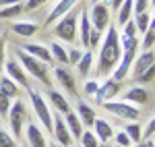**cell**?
<instances>
[{
    "label": "cell",
    "instance_id": "8992f818",
    "mask_svg": "<svg viewBox=\"0 0 155 147\" xmlns=\"http://www.w3.org/2000/svg\"><path fill=\"white\" fill-rule=\"evenodd\" d=\"M6 118H8V124H11V131L15 133V139H19L23 135V126H25V120H27V110H25V104L21 99L12 102Z\"/></svg>",
    "mask_w": 155,
    "mask_h": 147
},
{
    "label": "cell",
    "instance_id": "836d02e7",
    "mask_svg": "<svg viewBox=\"0 0 155 147\" xmlns=\"http://www.w3.org/2000/svg\"><path fill=\"white\" fill-rule=\"evenodd\" d=\"M153 42H155V29H153V23L147 27L145 31V37H143V48L145 50H151L153 48Z\"/></svg>",
    "mask_w": 155,
    "mask_h": 147
},
{
    "label": "cell",
    "instance_id": "277c9868",
    "mask_svg": "<svg viewBox=\"0 0 155 147\" xmlns=\"http://www.w3.org/2000/svg\"><path fill=\"white\" fill-rule=\"evenodd\" d=\"M104 108H106L110 114L118 116L122 120H128V122H134L139 116H141V110L132 104H126V102H118V99H110V102H104Z\"/></svg>",
    "mask_w": 155,
    "mask_h": 147
},
{
    "label": "cell",
    "instance_id": "7c38bea8",
    "mask_svg": "<svg viewBox=\"0 0 155 147\" xmlns=\"http://www.w3.org/2000/svg\"><path fill=\"white\" fill-rule=\"evenodd\" d=\"M149 99H151V93H149L145 87H130V89L124 93V99H122V102L132 104V106H145Z\"/></svg>",
    "mask_w": 155,
    "mask_h": 147
},
{
    "label": "cell",
    "instance_id": "7bdbcfd3",
    "mask_svg": "<svg viewBox=\"0 0 155 147\" xmlns=\"http://www.w3.org/2000/svg\"><path fill=\"white\" fill-rule=\"evenodd\" d=\"M19 0H0V8H4V6H11V4H17Z\"/></svg>",
    "mask_w": 155,
    "mask_h": 147
},
{
    "label": "cell",
    "instance_id": "9a60e30c",
    "mask_svg": "<svg viewBox=\"0 0 155 147\" xmlns=\"http://www.w3.org/2000/svg\"><path fill=\"white\" fill-rule=\"evenodd\" d=\"M54 75H56V81H58V83L64 87L71 95H74V93H77V81H74V77H72V73L68 71V68L58 66V68L54 71Z\"/></svg>",
    "mask_w": 155,
    "mask_h": 147
},
{
    "label": "cell",
    "instance_id": "bcb514c9",
    "mask_svg": "<svg viewBox=\"0 0 155 147\" xmlns=\"http://www.w3.org/2000/svg\"><path fill=\"white\" fill-rule=\"evenodd\" d=\"M2 62H4V50H2V42H0V68H2Z\"/></svg>",
    "mask_w": 155,
    "mask_h": 147
},
{
    "label": "cell",
    "instance_id": "f546056e",
    "mask_svg": "<svg viewBox=\"0 0 155 147\" xmlns=\"http://www.w3.org/2000/svg\"><path fill=\"white\" fill-rule=\"evenodd\" d=\"M21 12H23V4H21V2H17V4H11V6L0 8V19H12V17L21 15Z\"/></svg>",
    "mask_w": 155,
    "mask_h": 147
},
{
    "label": "cell",
    "instance_id": "ac0fdd59",
    "mask_svg": "<svg viewBox=\"0 0 155 147\" xmlns=\"http://www.w3.org/2000/svg\"><path fill=\"white\" fill-rule=\"evenodd\" d=\"M74 114H77V118L81 120L83 126H93V122H95V118H97L95 110H93L91 106H87L85 102H79V104H77V112H74Z\"/></svg>",
    "mask_w": 155,
    "mask_h": 147
},
{
    "label": "cell",
    "instance_id": "6da1fadb",
    "mask_svg": "<svg viewBox=\"0 0 155 147\" xmlns=\"http://www.w3.org/2000/svg\"><path fill=\"white\" fill-rule=\"evenodd\" d=\"M122 58V48H120V35L116 27H110L106 31V35L101 39V46H99V60H97V75L99 77H106L110 75L118 60Z\"/></svg>",
    "mask_w": 155,
    "mask_h": 147
},
{
    "label": "cell",
    "instance_id": "8fae6325",
    "mask_svg": "<svg viewBox=\"0 0 155 147\" xmlns=\"http://www.w3.org/2000/svg\"><path fill=\"white\" fill-rule=\"evenodd\" d=\"M25 139H27L29 147H48V141H46L44 131L35 122H29L25 126Z\"/></svg>",
    "mask_w": 155,
    "mask_h": 147
},
{
    "label": "cell",
    "instance_id": "ba28073f",
    "mask_svg": "<svg viewBox=\"0 0 155 147\" xmlns=\"http://www.w3.org/2000/svg\"><path fill=\"white\" fill-rule=\"evenodd\" d=\"M4 71H6V77H8L11 81H15L19 87L31 89V85H29V77H27V73H25V68L19 64V60H15V58L6 60L4 62Z\"/></svg>",
    "mask_w": 155,
    "mask_h": 147
},
{
    "label": "cell",
    "instance_id": "2e32d148",
    "mask_svg": "<svg viewBox=\"0 0 155 147\" xmlns=\"http://www.w3.org/2000/svg\"><path fill=\"white\" fill-rule=\"evenodd\" d=\"M153 58H155V56H153V50H145L137 60H132V64H134L132 75H134V77H139V75L145 73L147 68H151V66H153Z\"/></svg>",
    "mask_w": 155,
    "mask_h": 147
},
{
    "label": "cell",
    "instance_id": "7dc6e473",
    "mask_svg": "<svg viewBox=\"0 0 155 147\" xmlns=\"http://www.w3.org/2000/svg\"><path fill=\"white\" fill-rule=\"evenodd\" d=\"M50 147H60V145L58 143H50Z\"/></svg>",
    "mask_w": 155,
    "mask_h": 147
},
{
    "label": "cell",
    "instance_id": "8d00e7d4",
    "mask_svg": "<svg viewBox=\"0 0 155 147\" xmlns=\"http://www.w3.org/2000/svg\"><path fill=\"white\" fill-rule=\"evenodd\" d=\"M99 42H101V33L95 31V29H91V33H89V50H93L99 46Z\"/></svg>",
    "mask_w": 155,
    "mask_h": 147
},
{
    "label": "cell",
    "instance_id": "83f0119b",
    "mask_svg": "<svg viewBox=\"0 0 155 147\" xmlns=\"http://www.w3.org/2000/svg\"><path fill=\"white\" fill-rule=\"evenodd\" d=\"M79 141H81V145L79 147H99V139L93 135V131H83L81 137H79Z\"/></svg>",
    "mask_w": 155,
    "mask_h": 147
},
{
    "label": "cell",
    "instance_id": "b9f144b4",
    "mask_svg": "<svg viewBox=\"0 0 155 147\" xmlns=\"http://www.w3.org/2000/svg\"><path fill=\"white\" fill-rule=\"evenodd\" d=\"M48 0H27V4H25L23 8L25 11H35V8H39L41 4H46Z\"/></svg>",
    "mask_w": 155,
    "mask_h": 147
},
{
    "label": "cell",
    "instance_id": "30bf717a",
    "mask_svg": "<svg viewBox=\"0 0 155 147\" xmlns=\"http://www.w3.org/2000/svg\"><path fill=\"white\" fill-rule=\"evenodd\" d=\"M52 133H54L56 143H58L60 147H71L72 137H71V133H68V129H66V124H64L62 114H56V116L52 118Z\"/></svg>",
    "mask_w": 155,
    "mask_h": 147
},
{
    "label": "cell",
    "instance_id": "ab89813d",
    "mask_svg": "<svg viewBox=\"0 0 155 147\" xmlns=\"http://www.w3.org/2000/svg\"><path fill=\"white\" fill-rule=\"evenodd\" d=\"M122 27H124V35H122V37H137V27H134V21H128V23H124Z\"/></svg>",
    "mask_w": 155,
    "mask_h": 147
},
{
    "label": "cell",
    "instance_id": "e575fe53",
    "mask_svg": "<svg viewBox=\"0 0 155 147\" xmlns=\"http://www.w3.org/2000/svg\"><path fill=\"white\" fill-rule=\"evenodd\" d=\"M149 4H151V0H132V12H145L149 8Z\"/></svg>",
    "mask_w": 155,
    "mask_h": 147
},
{
    "label": "cell",
    "instance_id": "d4e9b609",
    "mask_svg": "<svg viewBox=\"0 0 155 147\" xmlns=\"http://www.w3.org/2000/svg\"><path fill=\"white\" fill-rule=\"evenodd\" d=\"M130 15H132V0H124V2L120 4V8H118L116 21H118L120 25L128 23V21H130Z\"/></svg>",
    "mask_w": 155,
    "mask_h": 147
},
{
    "label": "cell",
    "instance_id": "f35d334b",
    "mask_svg": "<svg viewBox=\"0 0 155 147\" xmlns=\"http://www.w3.org/2000/svg\"><path fill=\"white\" fill-rule=\"evenodd\" d=\"M66 50H68V64H77L83 52H81L79 48H66Z\"/></svg>",
    "mask_w": 155,
    "mask_h": 147
},
{
    "label": "cell",
    "instance_id": "4fadbf2b",
    "mask_svg": "<svg viewBox=\"0 0 155 147\" xmlns=\"http://www.w3.org/2000/svg\"><path fill=\"white\" fill-rule=\"evenodd\" d=\"M23 52H27L29 56H33L37 60L41 62H52V54H50V48H46L44 44H35V42H29V44H25L21 46Z\"/></svg>",
    "mask_w": 155,
    "mask_h": 147
},
{
    "label": "cell",
    "instance_id": "5bb4252c",
    "mask_svg": "<svg viewBox=\"0 0 155 147\" xmlns=\"http://www.w3.org/2000/svg\"><path fill=\"white\" fill-rule=\"evenodd\" d=\"M134 54L137 52H122V58L118 60V64H116V68L112 71L114 73V81H122L126 75H128V71H130V64H132V60H134Z\"/></svg>",
    "mask_w": 155,
    "mask_h": 147
},
{
    "label": "cell",
    "instance_id": "7a4b0ae2",
    "mask_svg": "<svg viewBox=\"0 0 155 147\" xmlns=\"http://www.w3.org/2000/svg\"><path fill=\"white\" fill-rule=\"evenodd\" d=\"M77 27H79V12H66L64 17H60L56 25H54V35L62 39V42H66V44H72V42H77Z\"/></svg>",
    "mask_w": 155,
    "mask_h": 147
},
{
    "label": "cell",
    "instance_id": "d6a6232c",
    "mask_svg": "<svg viewBox=\"0 0 155 147\" xmlns=\"http://www.w3.org/2000/svg\"><path fill=\"white\" fill-rule=\"evenodd\" d=\"M0 147H19L17 141L12 139V135L8 131H4L2 126H0Z\"/></svg>",
    "mask_w": 155,
    "mask_h": 147
},
{
    "label": "cell",
    "instance_id": "cb8c5ba5",
    "mask_svg": "<svg viewBox=\"0 0 155 147\" xmlns=\"http://www.w3.org/2000/svg\"><path fill=\"white\" fill-rule=\"evenodd\" d=\"M12 31L21 37H31L37 31V23H29V21H23V23H12Z\"/></svg>",
    "mask_w": 155,
    "mask_h": 147
},
{
    "label": "cell",
    "instance_id": "3957f363",
    "mask_svg": "<svg viewBox=\"0 0 155 147\" xmlns=\"http://www.w3.org/2000/svg\"><path fill=\"white\" fill-rule=\"evenodd\" d=\"M17 58H19V64L25 68V73L31 75V77H35L37 81H41L44 85H48L50 83V75H48V64L41 60H37L33 56H29L27 52L23 50H19L17 52Z\"/></svg>",
    "mask_w": 155,
    "mask_h": 147
},
{
    "label": "cell",
    "instance_id": "60d3db41",
    "mask_svg": "<svg viewBox=\"0 0 155 147\" xmlns=\"http://www.w3.org/2000/svg\"><path fill=\"white\" fill-rule=\"evenodd\" d=\"M97 87H99V83H97V81H87V83H85V95H89V98H93V93H95L97 91Z\"/></svg>",
    "mask_w": 155,
    "mask_h": 147
},
{
    "label": "cell",
    "instance_id": "681fc988",
    "mask_svg": "<svg viewBox=\"0 0 155 147\" xmlns=\"http://www.w3.org/2000/svg\"><path fill=\"white\" fill-rule=\"evenodd\" d=\"M93 2H101V0H93Z\"/></svg>",
    "mask_w": 155,
    "mask_h": 147
},
{
    "label": "cell",
    "instance_id": "1f68e13d",
    "mask_svg": "<svg viewBox=\"0 0 155 147\" xmlns=\"http://www.w3.org/2000/svg\"><path fill=\"white\" fill-rule=\"evenodd\" d=\"M120 48H122V52H137L139 39L137 37H120Z\"/></svg>",
    "mask_w": 155,
    "mask_h": 147
},
{
    "label": "cell",
    "instance_id": "52a82bcc",
    "mask_svg": "<svg viewBox=\"0 0 155 147\" xmlns=\"http://www.w3.org/2000/svg\"><path fill=\"white\" fill-rule=\"evenodd\" d=\"M29 98H31V106H33V112L37 114L39 122L44 124L48 131H52V112L48 108V102L44 99L41 93H37L33 89H29Z\"/></svg>",
    "mask_w": 155,
    "mask_h": 147
},
{
    "label": "cell",
    "instance_id": "f1b7e54d",
    "mask_svg": "<svg viewBox=\"0 0 155 147\" xmlns=\"http://www.w3.org/2000/svg\"><path fill=\"white\" fill-rule=\"evenodd\" d=\"M124 133L128 135L130 143H141V133H143V129H141L137 122H128L126 129H124Z\"/></svg>",
    "mask_w": 155,
    "mask_h": 147
},
{
    "label": "cell",
    "instance_id": "74e56055",
    "mask_svg": "<svg viewBox=\"0 0 155 147\" xmlns=\"http://www.w3.org/2000/svg\"><path fill=\"white\" fill-rule=\"evenodd\" d=\"M116 145H120V147H130V139H128V135H126L124 131L116 133Z\"/></svg>",
    "mask_w": 155,
    "mask_h": 147
},
{
    "label": "cell",
    "instance_id": "4316f807",
    "mask_svg": "<svg viewBox=\"0 0 155 147\" xmlns=\"http://www.w3.org/2000/svg\"><path fill=\"white\" fill-rule=\"evenodd\" d=\"M0 89H2L4 93H8L11 98H17V95H19V85H17L15 81H11L8 77H0Z\"/></svg>",
    "mask_w": 155,
    "mask_h": 147
},
{
    "label": "cell",
    "instance_id": "4dcf8cb0",
    "mask_svg": "<svg viewBox=\"0 0 155 147\" xmlns=\"http://www.w3.org/2000/svg\"><path fill=\"white\" fill-rule=\"evenodd\" d=\"M11 106H12V98L0 89V116H2V118H6V114H8V110H11Z\"/></svg>",
    "mask_w": 155,
    "mask_h": 147
},
{
    "label": "cell",
    "instance_id": "603a6c76",
    "mask_svg": "<svg viewBox=\"0 0 155 147\" xmlns=\"http://www.w3.org/2000/svg\"><path fill=\"white\" fill-rule=\"evenodd\" d=\"M50 54H52V60H56L58 64H68V50L64 48L60 42H52L50 44Z\"/></svg>",
    "mask_w": 155,
    "mask_h": 147
},
{
    "label": "cell",
    "instance_id": "e0dca14e",
    "mask_svg": "<svg viewBox=\"0 0 155 147\" xmlns=\"http://www.w3.org/2000/svg\"><path fill=\"white\" fill-rule=\"evenodd\" d=\"M77 2H79V0H60L58 4L52 8V12H50V17H48V21H46V23H48V25L56 23L60 17H64L66 12H71V8L77 4Z\"/></svg>",
    "mask_w": 155,
    "mask_h": 147
},
{
    "label": "cell",
    "instance_id": "7402d4cb",
    "mask_svg": "<svg viewBox=\"0 0 155 147\" xmlns=\"http://www.w3.org/2000/svg\"><path fill=\"white\" fill-rule=\"evenodd\" d=\"M91 66H93V52H91V50H85L83 54H81V58H79V62H77L79 75H81V77H89Z\"/></svg>",
    "mask_w": 155,
    "mask_h": 147
},
{
    "label": "cell",
    "instance_id": "c3c4849f",
    "mask_svg": "<svg viewBox=\"0 0 155 147\" xmlns=\"http://www.w3.org/2000/svg\"><path fill=\"white\" fill-rule=\"evenodd\" d=\"M99 147H112V145H106V143H104V145H99Z\"/></svg>",
    "mask_w": 155,
    "mask_h": 147
},
{
    "label": "cell",
    "instance_id": "f907efd6",
    "mask_svg": "<svg viewBox=\"0 0 155 147\" xmlns=\"http://www.w3.org/2000/svg\"><path fill=\"white\" fill-rule=\"evenodd\" d=\"M114 147H120V145H114Z\"/></svg>",
    "mask_w": 155,
    "mask_h": 147
},
{
    "label": "cell",
    "instance_id": "ee69618b",
    "mask_svg": "<svg viewBox=\"0 0 155 147\" xmlns=\"http://www.w3.org/2000/svg\"><path fill=\"white\" fill-rule=\"evenodd\" d=\"M122 2H124V0H110V6H112L114 11H118V8H120V4H122Z\"/></svg>",
    "mask_w": 155,
    "mask_h": 147
},
{
    "label": "cell",
    "instance_id": "f6af8a7d",
    "mask_svg": "<svg viewBox=\"0 0 155 147\" xmlns=\"http://www.w3.org/2000/svg\"><path fill=\"white\" fill-rule=\"evenodd\" d=\"M137 147H155V145H153V139H151V141H143V143H139Z\"/></svg>",
    "mask_w": 155,
    "mask_h": 147
},
{
    "label": "cell",
    "instance_id": "ffe728a7",
    "mask_svg": "<svg viewBox=\"0 0 155 147\" xmlns=\"http://www.w3.org/2000/svg\"><path fill=\"white\" fill-rule=\"evenodd\" d=\"M62 118H64V124H66V129H68L71 137H72V139H79L85 129H83V124H81V120L77 118V114H74V112H66Z\"/></svg>",
    "mask_w": 155,
    "mask_h": 147
},
{
    "label": "cell",
    "instance_id": "44dd1931",
    "mask_svg": "<svg viewBox=\"0 0 155 147\" xmlns=\"http://www.w3.org/2000/svg\"><path fill=\"white\" fill-rule=\"evenodd\" d=\"M48 98L52 102V106L60 112V114H66V112H71V104H68V99L64 98L60 91H54V89H50L48 91Z\"/></svg>",
    "mask_w": 155,
    "mask_h": 147
},
{
    "label": "cell",
    "instance_id": "d6986e66",
    "mask_svg": "<svg viewBox=\"0 0 155 147\" xmlns=\"http://www.w3.org/2000/svg\"><path fill=\"white\" fill-rule=\"evenodd\" d=\"M93 135L99 139V143L104 141H110L112 137H114V129H112V124L107 122V120H101V118H95V122H93Z\"/></svg>",
    "mask_w": 155,
    "mask_h": 147
},
{
    "label": "cell",
    "instance_id": "484cf974",
    "mask_svg": "<svg viewBox=\"0 0 155 147\" xmlns=\"http://www.w3.org/2000/svg\"><path fill=\"white\" fill-rule=\"evenodd\" d=\"M153 23V19H151V12L145 11V12H139L137 15V21H134V27H137V33H145L147 31V27Z\"/></svg>",
    "mask_w": 155,
    "mask_h": 147
},
{
    "label": "cell",
    "instance_id": "d590c367",
    "mask_svg": "<svg viewBox=\"0 0 155 147\" xmlns=\"http://www.w3.org/2000/svg\"><path fill=\"white\" fill-rule=\"evenodd\" d=\"M134 81H137V83H151V81H153V66L147 68L145 73H141L139 77H134Z\"/></svg>",
    "mask_w": 155,
    "mask_h": 147
},
{
    "label": "cell",
    "instance_id": "9c48e42d",
    "mask_svg": "<svg viewBox=\"0 0 155 147\" xmlns=\"http://www.w3.org/2000/svg\"><path fill=\"white\" fill-rule=\"evenodd\" d=\"M120 85H122V81H114V79H106V81H101L99 87H97V91L93 93V99L95 102H110V99H114L118 95L120 91Z\"/></svg>",
    "mask_w": 155,
    "mask_h": 147
},
{
    "label": "cell",
    "instance_id": "5b68a950",
    "mask_svg": "<svg viewBox=\"0 0 155 147\" xmlns=\"http://www.w3.org/2000/svg\"><path fill=\"white\" fill-rule=\"evenodd\" d=\"M87 17H89L91 27L95 31H99V33H104L107 29V25H110V6L104 4V2H93L89 12H87Z\"/></svg>",
    "mask_w": 155,
    "mask_h": 147
}]
</instances>
